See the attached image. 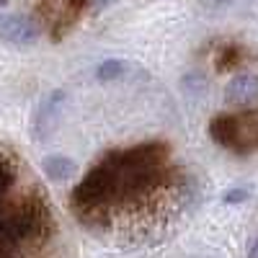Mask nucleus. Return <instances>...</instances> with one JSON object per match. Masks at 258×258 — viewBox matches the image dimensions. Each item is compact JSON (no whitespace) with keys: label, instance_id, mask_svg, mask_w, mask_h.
Returning a JSON list of instances; mask_svg holds the SVG:
<instances>
[{"label":"nucleus","instance_id":"1","mask_svg":"<svg viewBox=\"0 0 258 258\" xmlns=\"http://www.w3.org/2000/svg\"><path fill=\"white\" fill-rule=\"evenodd\" d=\"M168 158L170 147L163 140H150L106 153L73 188V214L85 225L109 220V209L114 204L140 199L165 178Z\"/></svg>","mask_w":258,"mask_h":258},{"label":"nucleus","instance_id":"2","mask_svg":"<svg viewBox=\"0 0 258 258\" xmlns=\"http://www.w3.org/2000/svg\"><path fill=\"white\" fill-rule=\"evenodd\" d=\"M54 220L41 194L21 197L16 204L0 209V250H13L31 240H44L52 235Z\"/></svg>","mask_w":258,"mask_h":258},{"label":"nucleus","instance_id":"3","mask_svg":"<svg viewBox=\"0 0 258 258\" xmlns=\"http://www.w3.org/2000/svg\"><path fill=\"white\" fill-rule=\"evenodd\" d=\"M207 135L235 155H253L258 153V111L214 114L207 124Z\"/></svg>","mask_w":258,"mask_h":258},{"label":"nucleus","instance_id":"4","mask_svg":"<svg viewBox=\"0 0 258 258\" xmlns=\"http://www.w3.org/2000/svg\"><path fill=\"white\" fill-rule=\"evenodd\" d=\"M64 103H68V93L62 88L49 91L44 98L39 101L36 106V114H34V124H31V135L36 142H44L47 137L54 135V129L62 121V111H64Z\"/></svg>","mask_w":258,"mask_h":258},{"label":"nucleus","instance_id":"5","mask_svg":"<svg viewBox=\"0 0 258 258\" xmlns=\"http://www.w3.org/2000/svg\"><path fill=\"white\" fill-rule=\"evenodd\" d=\"M0 39L11 47H31L39 41V26L24 13H0Z\"/></svg>","mask_w":258,"mask_h":258},{"label":"nucleus","instance_id":"6","mask_svg":"<svg viewBox=\"0 0 258 258\" xmlns=\"http://www.w3.org/2000/svg\"><path fill=\"white\" fill-rule=\"evenodd\" d=\"M225 96L230 103H250L258 98V75H235L227 83Z\"/></svg>","mask_w":258,"mask_h":258},{"label":"nucleus","instance_id":"7","mask_svg":"<svg viewBox=\"0 0 258 258\" xmlns=\"http://www.w3.org/2000/svg\"><path fill=\"white\" fill-rule=\"evenodd\" d=\"M41 170H44V176L52 178V181H68L78 173V165L68 155H47L41 160Z\"/></svg>","mask_w":258,"mask_h":258},{"label":"nucleus","instance_id":"8","mask_svg":"<svg viewBox=\"0 0 258 258\" xmlns=\"http://www.w3.org/2000/svg\"><path fill=\"white\" fill-rule=\"evenodd\" d=\"M132 64L126 59H103L98 68H96V80L98 83H114V80H121L124 75H129Z\"/></svg>","mask_w":258,"mask_h":258},{"label":"nucleus","instance_id":"9","mask_svg":"<svg viewBox=\"0 0 258 258\" xmlns=\"http://www.w3.org/2000/svg\"><path fill=\"white\" fill-rule=\"evenodd\" d=\"M240 62H243V47H238V44H225V47L217 52L214 68H217V73H227V70H232V68H238Z\"/></svg>","mask_w":258,"mask_h":258},{"label":"nucleus","instance_id":"10","mask_svg":"<svg viewBox=\"0 0 258 258\" xmlns=\"http://www.w3.org/2000/svg\"><path fill=\"white\" fill-rule=\"evenodd\" d=\"M248 199V188H227L222 194V204H243Z\"/></svg>","mask_w":258,"mask_h":258},{"label":"nucleus","instance_id":"11","mask_svg":"<svg viewBox=\"0 0 258 258\" xmlns=\"http://www.w3.org/2000/svg\"><path fill=\"white\" fill-rule=\"evenodd\" d=\"M248 258H258V238L248 245Z\"/></svg>","mask_w":258,"mask_h":258},{"label":"nucleus","instance_id":"12","mask_svg":"<svg viewBox=\"0 0 258 258\" xmlns=\"http://www.w3.org/2000/svg\"><path fill=\"white\" fill-rule=\"evenodd\" d=\"M106 3H109V0H96V8H103Z\"/></svg>","mask_w":258,"mask_h":258}]
</instances>
